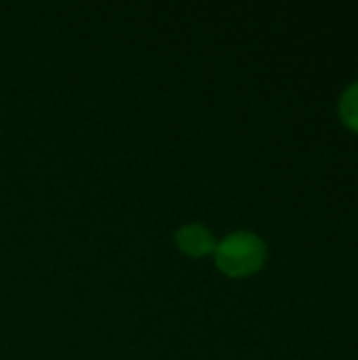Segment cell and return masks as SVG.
I'll list each match as a JSON object with an SVG mask.
<instances>
[{"instance_id":"obj_2","label":"cell","mask_w":358,"mask_h":360,"mask_svg":"<svg viewBox=\"0 0 358 360\" xmlns=\"http://www.w3.org/2000/svg\"><path fill=\"white\" fill-rule=\"evenodd\" d=\"M175 240H177V247L181 249V253H186L190 257H205L215 251L213 234L207 228H203L200 224L184 226L181 230H177Z\"/></svg>"},{"instance_id":"obj_3","label":"cell","mask_w":358,"mask_h":360,"mask_svg":"<svg viewBox=\"0 0 358 360\" xmlns=\"http://www.w3.org/2000/svg\"><path fill=\"white\" fill-rule=\"evenodd\" d=\"M340 116L348 129L358 133V82L350 84L340 99Z\"/></svg>"},{"instance_id":"obj_1","label":"cell","mask_w":358,"mask_h":360,"mask_svg":"<svg viewBox=\"0 0 358 360\" xmlns=\"http://www.w3.org/2000/svg\"><path fill=\"white\" fill-rule=\"evenodd\" d=\"M264 262L266 245L253 232H234L215 245V264L228 276H251L264 266Z\"/></svg>"}]
</instances>
